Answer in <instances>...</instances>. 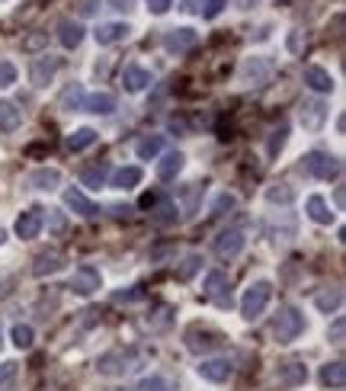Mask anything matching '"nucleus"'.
Wrapping results in <instances>:
<instances>
[{
  "instance_id": "obj_50",
  "label": "nucleus",
  "mask_w": 346,
  "mask_h": 391,
  "mask_svg": "<svg viewBox=\"0 0 346 391\" xmlns=\"http://www.w3.org/2000/svg\"><path fill=\"white\" fill-rule=\"evenodd\" d=\"M116 13H128V10H135V0H106Z\"/></svg>"
},
{
  "instance_id": "obj_19",
  "label": "nucleus",
  "mask_w": 346,
  "mask_h": 391,
  "mask_svg": "<svg viewBox=\"0 0 346 391\" xmlns=\"http://www.w3.org/2000/svg\"><path fill=\"white\" fill-rule=\"evenodd\" d=\"M138 183H141V167H119L116 173H109V186L122 189V193L135 189Z\"/></svg>"
},
{
  "instance_id": "obj_48",
  "label": "nucleus",
  "mask_w": 346,
  "mask_h": 391,
  "mask_svg": "<svg viewBox=\"0 0 346 391\" xmlns=\"http://www.w3.org/2000/svg\"><path fill=\"white\" fill-rule=\"evenodd\" d=\"M16 369H20L16 362H0V385H7L16 376Z\"/></svg>"
},
{
  "instance_id": "obj_56",
  "label": "nucleus",
  "mask_w": 346,
  "mask_h": 391,
  "mask_svg": "<svg viewBox=\"0 0 346 391\" xmlns=\"http://www.w3.org/2000/svg\"><path fill=\"white\" fill-rule=\"evenodd\" d=\"M7 286H10V279H0V295H7Z\"/></svg>"
},
{
  "instance_id": "obj_58",
  "label": "nucleus",
  "mask_w": 346,
  "mask_h": 391,
  "mask_svg": "<svg viewBox=\"0 0 346 391\" xmlns=\"http://www.w3.org/2000/svg\"><path fill=\"white\" fill-rule=\"evenodd\" d=\"M0 350H4V327H0Z\"/></svg>"
},
{
  "instance_id": "obj_22",
  "label": "nucleus",
  "mask_w": 346,
  "mask_h": 391,
  "mask_svg": "<svg viewBox=\"0 0 346 391\" xmlns=\"http://www.w3.org/2000/svg\"><path fill=\"white\" fill-rule=\"evenodd\" d=\"M183 164H186V158H183L180 151H170V154H164V160L158 164V180H164V183L177 180V177H180V170H183Z\"/></svg>"
},
{
  "instance_id": "obj_12",
  "label": "nucleus",
  "mask_w": 346,
  "mask_h": 391,
  "mask_svg": "<svg viewBox=\"0 0 346 391\" xmlns=\"http://www.w3.org/2000/svg\"><path fill=\"white\" fill-rule=\"evenodd\" d=\"M196 42H199V32H196V29H189V26L170 29V32L164 36V48H167V52H177V55H180V52H189V48L196 46Z\"/></svg>"
},
{
  "instance_id": "obj_31",
  "label": "nucleus",
  "mask_w": 346,
  "mask_h": 391,
  "mask_svg": "<svg viewBox=\"0 0 346 391\" xmlns=\"http://www.w3.org/2000/svg\"><path fill=\"white\" fill-rule=\"evenodd\" d=\"M160 151H164V135H144L141 142L135 144V154L141 160H154Z\"/></svg>"
},
{
  "instance_id": "obj_42",
  "label": "nucleus",
  "mask_w": 346,
  "mask_h": 391,
  "mask_svg": "<svg viewBox=\"0 0 346 391\" xmlns=\"http://www.w3.org/2000/svg\"><path fill=\"white\" fill-rule=\"evenodd\" d=\"M305 48H308V39H305V32H301V29L289 32V52H292V55H301Z\"/></svg>"
},
{
  "instance_id": "obj_27",
  "label": "nucleus",
  "mask_w": 346,
  "mask_h": 391,
  "mask_svg": "<svg viewBox=\"0 0 346 391\" xmlns=\"http://www.w3.org/2000/svg\"><path fill=\"white\" fill-rule=\"evenodd\" d=\"M83 109L87 113H97V116H109V113H116V97L113 93H90V97L83 100Z\"/></svg>"
},
{
  "instance_id": "obj_36",
  "label": "nucleus",
  "mask_w": 346,
  "mask_h": 391,
  "mask_svg": "<svg viewBox=\"0 0 346 391\" xmlns=\"http://www.w3.org/2000/svg\"><path fill=\"white\" fill-rule=\"evenodd\" d=\"M158 205V209H154V221H158V225H173V221H177V205L173 203H154Z\"/></svg>"
},
{
  "instance_id": "obj_39",
  "label": "nucleus",
  "mask_w": 346,
  "mask_h": 391,
  "mask_svg": "<svg viewBox=\"0 0 346 391\" xmlns=\"http://www.w3.org/2000/svg\"><path fill=\"white\" fill-rule=\"evenodd\" d=\"M116 305H135V301H144V289H122V292L113 295Z\"/></svg>"
},
{
  "instance_id": "obj_3",
  "label": "nucleus",
  "mask_w": 346,
  "mask_h": 391,
  "mask_svg": "<svg viewBox=\"0 0 346 391\" xmlns=\"http://www.w3.org/2000/svg\"><path fill=\"white\" fill-rule=\"evenodd\" d=\"M301 170L314 177V180H333L340 173V158H333L327 151H311V154L301 158Z\"/></svg>"
},
{
  "instance_id": "obj_20",
  "label": "nucleus",
  "mask_w": 346,
  "mask_h": 391,
  "mask_svg": "<svg viewBox=\"0 0 346 391\" xmlns=\"http://www.w3.org/2000/svg\"><path fill=\"white\" fill-rule=\"evenodd\" d=\"M148 83H151V71L138 68V64H128V68L122 71V87H125L128 93H141Z\"/></svg>"
},
{
  "instance_id": "obj_24",
  "label": "nucleus",
  "mask_w": 346,
  "mask_h": 391,
  "mask_svg": "<svg viewBox=\"0 0 346 391\" xmlns=\"http://www.w3.org/2000/svg\"><path fill=\"white\" fill-rule=\"evenodd\" d=\"M83 26L81 23H74V20H61L58 23V39H61V46L64 48H77L83 42Z\"/></svg>"
},
{
  "instance_id": "obj_26",
  "label": "nucleus",
  "mask_w": 346,
  "mask_h": 391,
  "mask_svg": "<svg viewBox=\"0 0 346 391\" xmlns=\"http://www.w3.org/2000/svg\"><path fill=\"white\" fill-rule=\"evenodd\" d=\"M305 83H308L311 90H317V93H331L333 90V77L327 74L324 68H317V64L305 68Z\"/></svg>"
},
{
  "instance_id": "obj_6",
  "label": "nucleus",
  "mask_w": 346,
  "mask_h": 391,
  "mask_svg": "<svg viewBox=\"0 0 346 391\" xmlns=\"http://www.w3.org/2000/svg\"><path fill=\"white\" fill-rule=\"evenodd\" d=\"M58 64H61V61L55 58V55H42V58L32 61V68H29V81H32V87L46 90L48 83L55 81V74H58Z\"/></svg>"
},
{
  "instance_id": "obj_28",
  "label": "nucleus",
  "mask_w": 346,
  "mask_h": 391,
  "mask_svg": "<svg viewBox=\"0 0 346 391\" xmlns=\"http://www.w3.org/2000/svg\"><path fill=\"white\" fill-rule=\"evenodd\" d=\"M305 209H308V219L317 221V225H331L333 221V212H331V205L324 203V196H308Z\"/></svg>"
},
{
  "instance_id": "obj_9",
  "label": "nucleus",
  "mask_w": 346,
  "mask_h": 391,
  "mask_svg": "<svg viewBox=\"0 0 346 391\" xmlns=\"http://www.w3.org/2000/svg\"><path fill=\"white\" fill-rule=\"evenodd\" d=\"M196 372L205 378V382H228V378L234 376V362L215 356V359H202V362H199Z\"/></svg>"
},
{
  "instance_id": "obj_47",
  "label": "nucleus",
  "mask_w": 346,
  "mask_h": 391,
  "mask_svg": "<svg viewBox=\"0 0 346 391\" xmlns=\"http://www.w3.org/2000/svg\"><path fill=\"white\" fill-rule=\"evenodd\" d=\"M48 228H52V234L64 231V228H68V221H64V212H48Z\"/></svg>"
},
{
  "instance_id": "obj_25",
  "label": "nucleus",
  "mask_w": 346,
  "mask_h": 391,
  "mask_svg": "<svg viewBox=\"0 0 346 391\" xmlns=\"http://www.w3.org/2000/svg\"><path fill=\"white\" fill-rule=\"evenodd\" d=\"M23 122V113L13 100H0V132H16Z\"/></svg>"
},
{
  "instance_id": "obj_35",
  "label": "nucleus",
  "mask_w": 346,
  "mask_h": 391,
  "mask_svg": "<svg viewBox=\"0 0 346 391\" xmlns=\"http://www.w3.org/2000/svg\"><path fill=\"white\" fill-rule=\"evenodd\" d=\"M10 337H13V343L20 346V350H29V346L36 343V331H32L29 324H16Z\"/></svg>"
},
{
  "instance_id": "obj_21",
  "label": "nucleus",
  "mask_w": 346,
  "mask_h": 391,
  "mask_svg": "<svg viewBox=\"0 0 346 391\" xmlns=\"http://www.w3.org/2000/svg\"><path fill=\"white\" fill-rule=\"evenodd\" d=\"M29 186L52 193V189L61 186V170H55V167H39V170L29 173Z\"/></svg>"
},
{
  "instance_id": "obj_18",
  "label": "nucleus",
  "mask_w": 346,
  "mask_h": 391,
  "mask_svg": "<svg viewBox=\"0 0 346 391\" xmlns=\"http://www.w3.org/2000/svg\"><path fill=\"white\" fill-rule=\"evenodd\" d=\"M83 100H87V93H83V83H68L64 90H61L58 97V109H64V113H77V109H83Z\"/></svg>"
},
{
  "instance_id": "obj_10",
  "label": "nucleus",
  "mask_w": 346,
  "mask_h": 391,
  "mask_svg": "<svg viewBox=\"0 0 346 391\" xmlns=\"http://www.w3.org/2000/svg\"><path fill=\"white\" fill-rule=\"evenodd\" d=\"M205 299L219 301V305H228V299H231V279L225 276L221 270H212L209 276H205Z\"/></svg>"
},
{
  "instance_id": "obj_43",
  "label": "nucleus",
  "mask_w": 346,
  "mask_h": 391,
  "mask_svg": "<svg viewBox=\"0 0 346 391\" xmlns=\"http://www.w3.org/2000/svg\"><path fill=\"white\" fill-rule=\"evenodd\" d=\"M170 305H160V308H158V317H148V324H151V327H154V331H164V327H167V324H170Z\"/></svg>"
},
{
  "instance_id": "obj_7",
  "label": "nucleus",
  "mask_w": 346,
  "mask_h": 391,
  "mask_svg": "<svg viewBox=\"0 0 346 391\" xmlns=\"http://www.w3.org/2000/svg\"><path fill=\"white\" fill-rule=\"evenodd\" d=\"M68 266V256L61 254V250H42V254L36 256V263H32V276L46 279V276H55V273H61Z\"/></svg>"
},
{
  "instance_id": "obj_2",
  "label": "nucleus",
  "mask_w": 346,
  "mask_h": 391,
  "mask_svg": "<svg viewBox=\"0 0 346 391\" xmlns=\"http://www.w3.org/2000/svg\"><path fill=\"white\" fill-rule=\"evenodd\" d=\"M270 299H272V286L266 282V279H256L254 286L244 292V299H241V317L244 321H256V317L266 311Z\"/></svg>"
},
{
  "instance_id": "obj_33",
  "label": "nucleus",
  "mask_w": 346,
  "mask_h": 391,
  "mask_svg": "<svg viewBox=\"0 0 346 391\" xmlns=\"http://www.w3.org/2000/svg\"><path fill=\"white\" fill-rule=\"evenodd\" d=\"M93 142H97V132H93L90 125H83V128H77V132H71V135H68V148H71V151L90 148Z\"/></svg>"
},
{
  "instance_id": "obj_44",
  "label": "nucleus",
  "mask_w": 346,
  "mask_h": 391,
  "mask_svg": "<svg viewBox=\"0 0 346 391\" xmlns=\"http://www.w3.org/2000/svg\"><path fill=\"white\" fill-rule=\"evenodd\" d=\"M228 7V0H205V7H202V16L205 20H215V16H221V10Z\"/></svg>"
},
{
  "instance_id": "obj_1",
  "label": "nucleus",
  "mask_w": 346,
  "mask_h": 391,
  "mask_svg": "<svg viewBox=\"0 0 346 391\" xmlns=\"http://www.w3.org/2000/svg\"><path fill=\"white\" fill-rule=\"evenodd\" d=\"M301 331H305V315L298 308H292V305L279 308L276 321H272V337H276V343H292V340H298Z\"/></svg>"
},
{
  "instance_id": "obj_16",
  "label": "nucleus",
  "mask_w": 346,
  "mask_h": 391,
  "mask_svg": "<svg viewBox=\"0 0 346 391\" xmlns=\"http://www.w3.org/2000/svg\"><path fill=\"white\" fill-rule=\"evenodd\" d=\"M305 378H308V369L301 366V362H286L276 372V382L282 388H298V385H305Z\"/></svg>"
},
{
  "instance_id": "obj_41",
  "label": "nucleus",
  "mask_w": 346,
  "mask_h": 391,
  "mask_svg": "<svg viewBox=\"0 0 346 391\" xmlns=\"http://www.w3.org/2000/svg\"><path fill=\"white\" fill-rule=\"evenodd\" d=\"M138 391H173V385L167 382L164 376H151V378H144V382L138 385Z\"/></svg>"
},
{
  "instance_id": "obj_13",
  "label": "nucleus",
  "mask_w": 346,
  "mask_h": 391,
  "mask_svg": "<svg viewBox=\"0 0 346 391\" xmlns=\"http://www.w3.org/2000/svg\"><path fill=\"white\" fill-rule=\"evenodd\" d=\"M42 209L39 205H32V209H26L20 219H16V234L23 238V241H32V238H39V231H42Z\"/></svg>"
},
{
  "instance_id": "obj_14",
  "label": "nucleus",
  "mask_w": 346,
  "mask_h": 391,
  "mask_svg": "<svg viewBox=\"0 0 346 391\" xmlns=\"http://www.w3.org/2000/svg\"><path fill=\"white\" fill-rule=\"evenodd\" d=\"M270 71H272L270 61L250 58V61H244V68H241V83H247V87H260V83H266Z\"/></svg>"
},
{
  "instance_id": "obj_30",
  "label": "nucleus",
  "mask_w": 346,
  "mask_h": 391,
  "mask_svg": "<svg viewBox=\"0 0 346 391\" xmlns=\"http://www.w3.org/2000/svg\"><path fill=\"white\" fill-rule=\"evenodd\" d=\"M81 183H83V186H90V189L106 186V183H109V164H106V160H99V164L87 167V170L81 173Z\"/></svg>"
},
{
  "instance_id": "obj_29",
  "label": "nucleus",
  "mask_w": 346,
  "mask_h": 391,
  "mask_svg": "<svg viewBox=\"0 0 346 391\" xmlns=\"http://www.w3.org/2000/svg\"><path fill=\"white\" fill-rule=\"evenodd\" d=\"M314 305L324 311V315L337 311L340 305H343V289H340V286H327L324 292H317V295H314Z\"/></svg>"
},
{
  "instance_id": "obj_32",
  "label": "nucleus",
  "mask_w": 346,
  "mask_h": 391,
  "mask_svg": "<svg viewBox=\"0 0 346 391\" xmlns=\"http://www.w3.org/2000/svg\"><path fill=\"white\" fill-rule=\"evenodd\" d=\"M286 142H289V125L286 122H279V125L270 132V138H266V154H270V158H279V151L286 148Z\"/></svg>"
},
{
  "instance_id": "obj_4",
  "label": "nucleus",
  "mask_w": 346,
  "mask_h": 391,
  "mask_svg": "<svg viewBox=\"0 0 346 391\" xmlns=\"http://www.w3.org/2000/svg\"><path fill=\"white\" fill-rule=\"evenodd\" d=\"M135 362H138L135 350H109V353H103L97 359V369L103 376H125V372L135 369Z\"/></svg>"
},
{
  "instance_id": "obj_40",
  "label": "nucleus",
  "mask_w": 346,
  "mask_h": 391,
  "mask_svg": "<svg viewBox=\"0 0 346 391\" xmlns=\"http://www.w3.org/2000/svg\"><path fill=\"white\" fill-rule=\"evenodd\" d=\"M16 83V64L13 61H0V90H7Z\"/></svg>"
},
{
  "instance_id": "obj_34",
  "label": "nucleus",
  "mask_w": 346,
  "mask_h": 391,
  "mask_svg": "<svg viewBox=\"0 0 346 391\" xmlns=\"http://www.w3.org/2000/svg\"><path fill=\"white\" fill-rule=\"evenodd\" d=\"M266 199H270L272 205H276V203H279V205H289V203L295 199V189L286 186V183H276V186L266 189Z\"/></svg>"
},
{
  "instance_id": "obj_23",
  "label": "nucleus",
  "mask_w": 346,
  "mask_h": 391,
  "mask_svg": "<svg viewBox=\"0 0 346 391\" xmlns=\"http://www.w3.org/2000/svg\"><path fill=\"white\" fill-rule=\"evenodd\" d=\"M321 385L324 388H333V391H340L346 385V366L343 362H327V366H321Z\"/></svg>"
},
{
  "instance_id": "obj_37",
  "label": "nucleus",
  "mask_w": 346,
  "mask_h": 391,
  "mask_svg": "<svg viewBox=\"0 0 346 391\" xmlns=\"http://www.w3.org/2000/svg\"><path fill=\"white\" fill-rule=\"evenodd\" d=\"M199 266H202V256H199V254H186V260H183V266H180V270H177V279H180V282H186V279H193V273H196Z\"/></svg>"
},
{
  "instance_id": "obj_55",
  "label": "nucleus",
  "mask_w": 346,
  "mask_h": 391,
  "mask_svg": "<svg viewBox=\"0 0 346 391\" xmlns=\"http://www.w3.org/2000/svg\"><path fill=\"white\" fill-rule=\"evenodd\" d=\"M343 203H346V189L340 186V189H337V205H340V209H343Z\"/></svg>"
},
{
  "instance_id": "obj_46",
  "label": "nucleus",
  "mask_w": 346,
  "mask_h": 391,
  "mask_svg": "<svg viewBox=\"0 0 346 391\" xmlns=\"http://www.w3.org/2000/svg\"><path fill=\"white\" fill-rule=\"evenodd\" d=\"M234 205H237V199H234L231 193H221L219 199H215V215H225V212H231Z\"/></svg>"
},
{
  "instance_id": "obj_57",
  "label": "nucleus",
  "mask_w": 346,
  "mask_h": 391,
  "mask_svg": "<svg viewBox=\"0 0 346 391\" xmlns=\"http://www.w3.org/2000/svg\"><path fill=\"white\" fill-rule=\"evenodd\" d=\"M4 241H7V231H4V228H0V244H4Z\"/></svg>"
},
{
  "instance_id": "obj_11",
  "label": "nucleus",
  "mask_w": 346,
  "mask_h": 391,
  "mask_svg": "<svg viewBox=\"0 0 346 391\" xmlns=\"http://www.w3.org/2000/svg\"><path fill=\"white\" fill-rule=\"evenodd\" d=\"M99 273L93 270V266H81V270H74V276H71V282H68V289L74 295H93L99 289Z\"/></svg>"
},
{
  "instance_id": "obj_5",
  "label": "nucleus",
  "mask_w": 346,
  "mask_h": 391,
  "mask_svg": "<svg viewBox=\"0 0 346 391\" xmlns=\"http://www.w3.org/2000/svg\"><path fill=\"white\" fill-rule=\"evenodd\" d=\"M244 231H237V228H228V231H221L219 238H215V244H212V250H215V256L219 260H234V256L244 250Z\"/></svg>"
},
{
  "instance_id": "obj_52",
  "label": "nucleus",
  "mask_w": 346,
  "mask_h": 391,
  "mask_svg": "<svg viewBox=\"0 0 346 391\" xmlns=\"http://www.w3.org/2000/svg\"><path fill=\"white\" fill-rule=\"evenodd\" d=\"M109 212H113L116 219H128V212H132V209H128V205H113Z\"/></svg>"
},
{
  "instance_id": "obj_53",
  "label": "nucleus",
  "mask_w": 346,
  "mask_h": 391,
  "mask_svg": "<svg viewBox=\"0 0 346 391\" xmlns=\"http://www.w3.org/2000/svg\"><path fill=\"white\" fill-rule=\"evenodd\" d=\"M154 203H158V196H154V193H148V196H144V199H141V209H151V205H154Z\"/></svg>"
},
{
  "instance_id": "obj_8",
  "label": "nucleus",
  "mask_w": 346,
  "mask_h": 391,
  "mask_svg": "<svg viewBox=\"0 0 346 391\" xmlns=\"http://www.w3.org/2000/svg\"><path fill=\"white\" fill-rule=\"evenodd\" d=\"M298 116H301L305 132H321L324 122H327V103H324V100H305Z\"/></svg>"
},
{
  "instance_id": "obj_49",
  "label": "nucleus",
  "mask_w": 346,
  "mask_h": 391,
  "mask_svg": "<svg viewBox=\"0 0 346 391\" xmlns=\"http://www.w3.org/2000/svg\"><path fill=\"white\" fill-rule=\"evenodd\" d=\"M170 4H173V0H148V10L154 16H164L167 10H170Z\"/></svg>"
},
{
  "instance_id": "obj_51",
  "label": "nucleus",
  "mask_w": 346,
  "mask_h": 391,
  "mask_svg": "<svg viewBox=\"0 0 346 391\" xmlns=\"http://www.w3.org/2000/svg\"><path fill=\"white\" fill-rule=\"evenodd\" d=\"M183 10L186 13H202V0H183Z\"/></svg>"
},
{
  "instance_id": "obj_15",
  "label": "nucleus",
  "mask_w": 346,
  "mask_h": 391,
  "mask_svg": "<svg viewBox=\"0 0 346 391\" xmlns=\"http://www.w3.org/2000/svg\"><path fill=\"white\" fill-rule=\"evenodd\" d=\"M64 205H68L71 212H77L81 219H97V215H99V205L90 203L81 189H68V193H64Z\"/></svg>"
},
{
  "instance_id": "obj_17",
  "label": "nucleus",
  "mask_w": 346,
  "mask_h": 391,
  "mask_svg": "<svg viewBox=\"0 0 346 391\" xmlns=\"http://www.w3.org/2000/svg\"><path fill=\"white\" fill-rule=\"evenodd\" d=\"M128 26L125 23H99L97 32H93V39H97V46H116V42H122V39H128Z\"/></svg>"
},
{
  "instance_id": "obj_45",
  "label": "nucleus",
  "mask_w": 346,
  "mask_h": 391,
  "mask_svg": "<svg viewBox=\"0 0 346 391\" xmlns=\"http://www.w3.org/2000/svg\"><path fill=\"white\" fill-rule=\"evenodd\" d=\"M346 321H343V317H337V321H333V327H331V343L333 346H343L346 343Z\"/></svg>"
},
{
  "instance_id": "obj_38",
  "label": "nucleus",
  "mask_w": 346,
  "mask_h": 391,
  "mask_svg": "<svg viewBox=\"0 0 346 391\" xmlns=\"http://www.w3.org/2000/svg\"><path fill=\"white\" fill-rule=\"evenodd\" d=\"M46 46H48V32H29V36L23 39V52H29V55L42 52Z\"/></svg>"
},
{
  "instance_id": "obj_54",
  "label": "nucleus",
  "mask_w": 346,
  "mask_h": 391,
  "mask_svg": "<svg viewBox=\"0 0 346 391\" xmlns=\"http://www.w3.org/2000/svg\"><path fill=\"white\" fill-rule=\"evenodd\" d=\"M234 4H237V7H241V10H250V7H256L260 0H234Z\"/></svg>"
}]
</instances>
